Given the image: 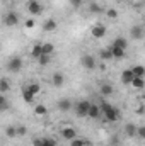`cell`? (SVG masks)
Masks as SVG:
<instances>
[{"label":"cell","instance_id":"60d3db41","mask_svg":"<svg viewBox=\"0 0 145 146\" xmlns=\"http://www.w3.org/2000/svg\"><path fill=\"white\" fill-rule=\"evenodd\" d=\"M118 2H126V0H118Z\"/></svg>","mask_w":145,"mask_h":146},{"label":"cell","instance_id":"4dcf8cb0","mask_svg":"<svg viewBox=\"0 0 145 146\" xmlns=\"http://www.w3.org/2000/svg\"><path fill=\"white\" fill-rule=\"evenodd\" d=\"M5 134H7L9 138L17 136V134H15V126H7V127H5Z\"/></svg>","mask_w":145,"mask_h":146},{"label":"cell","instance_id":"8d00e7d4","mask_svg":"<svg viewBox=\"0 0 145 146\" xmlns=\"http://www.w3.org/2000/svg\"><path fill=\"white\" fill-rule=\"evenodd\" d=\"M43 146H56V141L53 138H44V145Z\"/></svg>","mask_w":145,"mask_h":146},{"label":"cell","instance_id":"d4e9b609","mask_svg":"<svg viewBox=\"0 0 145 146\" xmlns=\"http://www.w3.org/2000/svg\"><path fill=\"white\" fill-rule=\"evenodd\" d=\"M50 61H51V56H48V54H41V56L38 58V63H39L41 66H46V65H50Z\"/></svg>","mask_w":145,"mask_h":146},{"label":"cell","instance_id":"83f0119b","mask_svg":"<svg viewBox=\"0 0 145 146\" xmlns=\"http://www.w3.org/2000/svg\"><path fill=\"white\" fill-rule=\"evenodd\" d=\"M31 56H33L34 60H38V58L41 56V44H34V46H33V49H31Z\"/></svg>","mask_w":145,"mask_h":146},{"label":"cell","instance_id":"74e56055","mask_svg":"<svg viewBox=\"0 0 145 146\" xmlns=\"http://www.w3.org/2000/svg\"><path fill=\"white\" fill-rule=\"evenodd\" d=\"M43 145H44V138H38V139L33 141V146H43Z\"/></svg>","mask_w":145,"mask_h":146},{"label":"cell","instance_id":"e0dca14e","mask_svg":"<svg viewBox=\"0 0 145 146\" xmlns=\"http://www.w3.org/2000/svg\"><path fill=\"white\" fill-rule=\"evenodd\" d=\"M133 88H137V90H142L145 87V82L142 76H133V80H132V83H130Z\"/></svg>","mask_w":145,"mask_h":146},{"label":"cell","instance_id":"ffe728a7","mask_svg":"<svg viewBox=\"0 0 145 146\" xmlns=\"http://www.w3.org/2000/svg\"><path fill=\"white\" fill-rule=\"evenodd\" d=\"M113 94V85L111 83H103L101 85V95L103 97H109Z\"/></svg>","mask_w":145,"mask_h":146},{"label":"cell","instance_id":"4316f807","mask_svg":"<svg viewBox=\"0 0 145 146\" xmlns=\"http://www.w3.org/2000/svg\"><path fill=\"white\" fill-rule=\"evenodd\" d=\"M99 56H101V60H104V61H108V60H113V54H111V49H101V53H99Z\"/></svg>","mask_w":145,"mask_h":146},{"label":"cell","instance_id":"836d02e7","mask_svg":"<svg viewBox=\"0 0 145 146\" xmlns=\"http://www.w3.org/2000/svg\"><path fill=\"white\" fill-rule=\"evenodd\" d=\"M85 141L87 139H79V138H75L70 141V146H85Z\"/></svg>","mask_w":145,"mask_h":146},{"label":"cell","instance_id":"ab89813d","mask_svg":"<svg viewBox=\"0 0 145 146\" xmlns=\"http://www.w3.org/2000/svg\"><path fill=\"white\" fill-rule=\"evenodd\" d=\"M111 145H113V146H118V145H119V139H118L116 136H113V138H111Z\"/></svg>","mask_w":145,"mask_h":146},{"label":"cell","instance_id":"4fadbf2b","mask_svg":"<svg viewBox=\"0 0 145 146\" xmlns=\"http://www.w3.org/2000/svg\"><path fill=\"white\" fill-rule=\"evenodd\" d=\"M56 29V21L55 19H46L44 24H43V31L44 33H53Z\"/></svg>","mask_w":145,"mask_h":146},{"label":"cell","instance_id":"52a82bcc","mask_svg":"<svg viewBox=\"0 0 145 146\" xmlns=\"http://www.w3.org/2000/svg\"><path fill=\"white\" fill-rule=\"evenodd\" d=\"M80 65H82L85 70H94V68H96V60H94V56H91V54H84V56L80 58Z\"/></svg>","mask_w":145,"mask_h":146},{"label":"cell","instance_id":"e575fe53","mask_svg":"<svg viewBox=\"0 0 145 146\" xmlns=\"http://www.w3.org/2000/svg\"><path fill=\"white\" fill-rule=\"evenodd\" d=\"M137 136L140 139H145V126H137Z\"/></svg>","mask_w":145,"mask_h":146},{"label":"cell","instance_id":"9c48e42d","mask_svg":"<svg viewBox=\"0 0 145 146\" xmlns=\"http://www.w3.org/2000/svg\"><path fill=\"white\" fill-rule=\"evenodd\" d=\"M62 138H63L65 141H72V139L77 138V131H75L73 127H70V126H67V127L62 129Z\"/></svg>","mask_w":145,"mask_h":146},{"label":"cell","instance_id":"277c9868","mask_svg":"<svg viewBox=\"0 0 145 146\" xmlns=\"http://www.w3.org/2000/svg\"><path fill=\"white\" fill-rule=\"evenodd\" d=\"M3 24H5L7 27H14V26H17V24H19V15H17V12H14V10L7 12V14L3 15Z\"/></svg>","mask_w":145,"mask_h":146},{"label":"cell","instance_id":"b9f144b4","mask_svg":"<svg viewBox=\"0 0 145 146\" xmlns=\"http://www.w3.org/2000/svg\"><path fill=\"white\" fill-rule=\"evenodd\" d=\"M0 112H3V109H2V107H0Z\"/></svg>","mask_w":145,"mask_h":146},{"label":"cell","instance_id":"f1b7e54d","mask_svg":"<svg viewBox=\"0 0 145 146\" xmlns=\"http://www.w3.org/2000/svg\"><path fill=\"white\" fill-rule=\"evenodd\" d=\"M15 134L17 136H26L28 134V127L26 126H15Z\"/></svg>","mask_w":145,"mask_h":146},{"label":"cell","instance_id":"484cf974","mask_svg":"<svg viewBox=\"0 0 145 146\" xmlns=\"http://www.w3.org/2000/svg\"><path fill=\"white\" fill-rule=\"evenodd\" d=\"M26 88L33 94V95H36L39 94V90H41V87H39V83H29V85H26Z\"/></svg>","mask_w":145,"mask_h":146},{"label":"cell","instance_id":"8992f818","mask_svg":"<svg viewBox=\"0 0 145 146\" xmlns=\"http://www.w3.org/2000/svg\"><path fill=\"white\" fill-rule=\"evenodd\" d=\"M106 26L104 24H96V26H92V29H91V36L96 37V39H101V37L106 36Z\"/></svg>","mask_w":145,"mask_h":146},{"label":"cell","instance_id":"ba28073f","mask_svg":"<svg viewBox=\"0 0 145 146\" xmlns=\"http://www.w3.org/2000/svg\"><path fill=\"white\" fill-rule=\"evenodd\" d=\"M130 36L132 39H142L144 37V26L142 24H137V26H132V29H130Z\"/></svg>","mask_w":145,"mask_h":146},{"label":"cell","instance_id":"5b68a950","mask_svg":"<svg viewBox=\"0 0 145 146\" xmlns=\"http://www.w3.org/2000/svg\"><path fill=\"white\" fill-rule=\"evenodd\" d=\"M28 10H29L31 15H39L43 12V5H41L39 0H29L28 2Z\"/></svg>","mask_w":145,"mask_h":146},{"label":"cell","instance_id":"30bf717a","mask_svg":"<svg viewBox=\"0 0 145 146\" xmlns=\"http://www.w3.org/2000/svg\"><path fill=\"white\" fill-rule=\"evenodd\" d=\"M51 83H53V87H56V88L63 87V83H65V76H63V73L62 72H55L53 73V76H51Z\"/></svg>","mask_w":145,"mask_h":146},{"label":"cell","instance_id":"8fae6325","mask_svg":"<svg viewBox=\"0 0 145 146\" xmlns=\"http://www.w3.org/2000/svg\"><path fill=\"white\" fill-rule=\"evenodd\" d=\"M56 107L62 110V112H67V110L72 109L73 106H72V100H70V99H60V100L56 102Z\"/></svg>","mask_w":145,"mask_h":146},{"label":"cell","instance_id":"d590c367","mask_svg":"<svg viewBox=\"0 0 145 146\" xmlns=\"http://www.w3.org/2000/svg\"><path fill=\"white\" fill-rule=\"evenodd\" d=\"M82 3H84V0H70V5H72L73 9H80Z\"/></svg>","mask_w":145,"mask_h":146},{"label":"cell","instance_id":"cb8c5ba5","mask_svg":"<svg viewBox=\"0 0 145 146\" xmlns=\"http://www.w3.org/2000/svg\"><path fill=\"white\" fill-rule=\"evenodd\" d=\"M89 12H92V14H101V12H104V9H103L99 3H96V2H94V3H91V5H89Z\"/></svg>","mask_w":145,"mask_h":146},{"label":"cell","instance_id":"ac0fdd59","mask_svg":"<svg viewBox=\"0 0 145 146\" xmlns=\"http://www.w3.org/2000/svg\"><path fill=\"white\" fill-rule=\"evenodd\" d=\"M53 51H55V46H53L51 42H44V44H41V54H48V56H51Z\"/></svg>","mask_w":145,"mask_h":146},{"label":"cell","instance_id":"d6a6232c","mask_svg":"<svg viewBox=\"0 0 145 146\" xmlns=\"http://www.w3.org/2000/svg\"><path fill=\"white\" fill-rule=\"evenodd\" d=\"M34 114H36V115H44V114H46V107H44V106H36V107H34Z\"/></svg>","mask_w":145,"mask_h":146},{"label":"cell","instance_id":"2e32d148","mask_svg":"<svg viewBox=\"0 0 145 146\" xmlns=\"http://www.w3.org/2000/svg\"><path fill=\"white\" fill-rule=\"evenodd\" d=\"M113 46H116V48H121V49H125L126 51V48H128V39L126 37H116L114 41H113Z\"/></svg>","mask_w":145,"mask_h":146},{"label":"cell","instance_id":"7c38bea8","mask_svg":"<svg viewBox=\"0 0 145 146\" xmlns=\"http://www.w3.org/2000/svg\"><path fill=\"white\" fill-rule=\"evenodd\" d=\"M99 115H101V109H99V106L91 104V107H89V110H87V117H91V119H99Z\"/></svg>","mask_w":145,"mask_h":146},{"label":"cell","instance_id":"f35d334b","mask_svg":"<svg viewBox=\"0 0 145 146\" xmlns=\"http://www.w3.org/2000/svg\"><path fill=\"white\" fill-rule=\"evenodd\" d=\"M34 24H36V21H34V19H29V21H26L24 26H26L28 29H31V27H34Z\"/></svg>","mask_w":145,"mask_h":146},{"label":"cell","instance_id":"9a60e30c","mask_svg":"<svg viewBox=\"0 0 145 146\" xmlns=\"http://www.w3.org/2000/svg\"><path fill=\"white\" fill-rule=\"evenodd\" d=\"M132 80H133V73H132V70H130V68L121 72V83L130 85V83H132Z\"/></svg>","mask_w":145,"mask_h":146},{"label":"cell","instance_id":"7a4b0ae2","mask_svg":"<svg viewBox=\"0 0 145 146\" xmlns=\"http://www.w3.org/2000/svg\"><path fill=\"white\" fill-rule=\"evenodd\" d=\"M7 70L10 73H17L22 70V58L19 56H12L9 61H7Z\"/></svg>","mask_w":145,"mask_h":146},{"label":"cell","instance_id":"5bb4252c","mask_svg":"<svg viewBox=\"0 0 145 146\" xmlns=\"http://www.w3.org/2000/svg\"><path fill=\"white\" fill-rule=\"evenodd\" d=\"M109 49H111V54H113V60H121L123 56H125V49H121V48H116V46H109Z\"/></svg>","mask_w":145,"mask_h":146},{"label":"cell","instance_id":"6da1fadb","mask_svg":"<svg viewBox=\"0 0 145 146\" xmlns=\"http://www.w3.org/2000/svg\"><path fill=\"white\" fill-rule=\"evenodd\" d=\"M99 109H101V114H104V117H106L108 122H116V121H119V110L116 109V107H113L109 102H103V104L99 106Z\"/></svg>","mask_w":145,"mask_h":146},{"label":"cell","instance_id":"603a6c76","mask_svg":"<svg viewBox=\"0 0 145 146\" xmlns=\"http://www.w3.org/2000/svg\"><path fill=\"white\" fill-rule=\"evenodd\" d=\"M132 73H133V76H142L144 78V73H145V68L142 65H137V66H133V68H130Z\"/></svg>","mask_w":145,"mask_h":146},{"label":"cell","instance_id":"7402d4cb","mask_svg":"<svg viewBox=\"0 0 145 146\" xmlns=\"http://www.w3.org/2000/svg\"><path fill=\"white\" fill-rule=\"evenodd\" d=\"M34 97H36V95H33V94H31V92H29V90H28L26 87L22 88V99H24V102H28V104H31V102L34 100Z\"/></svg>","mask_w":145,"mask_h":146},{"label":"cell","instance_id":"1f68e13d","mask_svg":"<svg viewBox=\"0 0 145 146\" xmlns=\"http://www.w3.org/2000/svg\"><path fill=\"white\" fill-rule=\"evenodd\" d=\"M0 107H2L3 110L9 109V100L5 99V95H3V94H0Z\"/></svg>","mask_w":145,"mask_h":146},{"label":"cell","instance_id":"f546056e","mask_svg":"<svg viewBox=\"0 0 145 146\" xmlns=\"http://www.w3.org/2000/svg\"><path fill=\"white\" fill-rule=\"evenodd\" d=\"M106 15H108V19L114 21V19H118V10L116 9H108L106 10Z\"/></svg>","mask_w":145,"mask_h":146},{"label":"cell","instance_id":"d6986e66","mask_svg":"<svg viewBox=\"0 0 145 146\" xmlns=\"http://www.w3.org/2000/svg\"><path fill=\"white\" fill-rule=\"evenodd\" d=\"M125 133H126V136L135 138L137 136V124H126L125 126Z\"/></svg>","mask_w":145,"mask_h":146},{"label":"cell","instance_id":"3957f363","mask_svg":"<svg viewBox=\"0 0 145 146\" xmlns=\"http://www.w3.org/2000/svg\"><path fill=\"white\" fill-rule=\"evenodd\" d=\"M91 107V102L89 100H80V102H77L75 104V114H77V117H87V110Z\"/></svg>","mask_w":145,"mask_h":146},{"label":"cell","instance_id":"44dd1931","mask_svg":"<svg viewBox=\"0 0 145 146\" xmlns=\"http://www.w3.org/2000/svg\"><path fill=\"white\" fill-rule=\"evenodd\" d=\"M10 90V82L7 78H0V94H7Z\"/></svg>","mask_w":145,"mask_h":146}]
</instances>
